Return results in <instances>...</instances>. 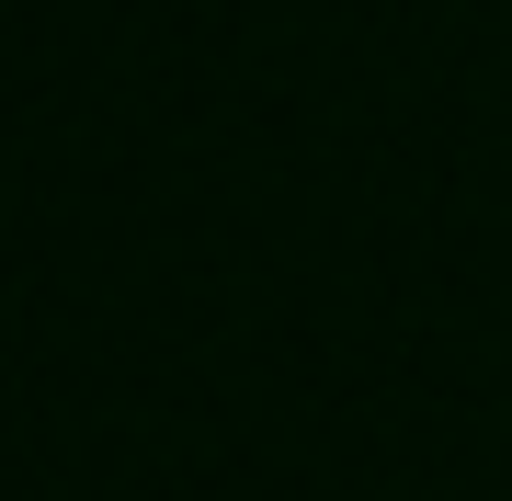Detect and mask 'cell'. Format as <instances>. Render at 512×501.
Masks as SVG:
<instances>
[]
</instances>
